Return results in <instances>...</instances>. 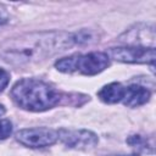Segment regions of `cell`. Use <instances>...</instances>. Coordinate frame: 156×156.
Masks as SVG:
<instances>
[{
  "mask_svg": "<svg viewBox=\"0 0 156 156\" xmlns=\"http://www.w3.org/2000/svg\"><path fill=\"white\" fill-rule=\"evenodd\" d=\"M119 41L127 43L128 46L155 48V29L152 26L138 24L121 35Z\"/></svg>",
  "mask_w": 156,
  "mask_h": 156,
  "instance_id": "5",
  "label": "cell"
},
{
  "mask_svg": "<svg viewBox=\"0 0 156 156\" xmlns=\"http://www.w3.org/2000/svg\"><path fill=\"white\" fill-rule=\"evenodd\" d=\"M150 99V91L141 85H130L126 88L123 104L128 107H138L147 102Z\"/></svg>",
  "mask_w": 156,
  "mask_h": 156,
  "instance_id": "8",
  "label": "cell"
},
{
  "mask_svg": "<svg viewBox=\"0 0 156 156\" xmlns=\"http://www.w3.org/2000/svg\"><path fill=\"white\" fill-rule=\"evenodd\" d=\"M77 58L78 55H72L65 58H61L58 61H56L55 67L63 73H72L74 71H77Z\"/></svg>",
  "mask_w": 156,
  "mask_h": 156,
  "instance_id": "10",
  "label": "cell"
},
{
  "mask_svg": "<svg viewBox=\"0 0 156 156\" xmlns=\"http://www.w3.org/2000/svg\"><path fill=\"white\" fill-rule=\"evenodd\" d=\"M10 82V74L7 71H5L4 68H0V93L7 87Z\"/></svg>",
  "mask_w": 156,
  "mask_h": 156,
  "instance_id": "14",
  "label": "cell"
},
{
  "mask_svg": "<svg viewBox=\"0 0 156 156\" xmlns=\"http://www.w3.org/2000/svg\"><path fill=\"white\" fill-rule=\"evenodd\" d=\"M12 133V124L9 119L0 121V140L6 139Z\"/></svg>",
  "mask_w": 156,
  "mask_h": 156,
  "instance_id": "12",
  "label": "cell"
},
{
  "mask_svg": "<svg viewBox=\"0 0 156 156\" xmlns=\"http://www.w3.org/2000/svg\"><path fill=\"white\" fill-rule=\"evenodd\" d=\"M127 143H128L129 145H132L133 147L138 149V150L147 147V145L145 144V140H144V139H143L140 135H132V136H130V138L127 140Z\"/></svg>",
  "mask_w": 156,
  "mask_h": 156,
  "instance_id": "13",
  "label": "cell"
},
{
  "mask_svg": "<svg viewBox=\"0 0 156 156\" xmlns=\"http://www.w3.org/2000/svg\"><path fill=\"white\" fill-rule=\"evenodd\" d=\"M73 40H74V44L78 43V44H88V43H91L94 40V37H93V33L88 29H83L80 32H78L77 34L73 35Z\"/></svg>",
  "mask_w": 156,
  "mask_h": 156,
  "instance_id": "11",
  "label": "cell"
},
{
  "mask_svg": "<svg viewBox=\"0 0 156 156\" xmlns=\"http://www.w3.org/2000/svg\"><path fill=\"white\" fill-rule=\"evenodd\" d=\"M110 65L108 55L105 52H90L87 55H78L77 71L85 76H94L102 72Z\"/></svg>",
  "mask_w": 156,
  "mask_h": 156,
  "instance_id": "6",
  "label": "cell"
},
{
  "mask_svg": "<svg viewBox=\"0 0 156 156\" xmlns=\"http://www.w3.org/2000/svg\"><path fill=\"white\" fill-rule=\"evenodd\" d=\"M58 138L68 146L73 149H87L93 147L98 144V136L90 130L78 129V130H66L61 129L58 133Z\"/></svg>",
  "mask_w": 156,
  "mask_h": 156,
  "instance_id": "7",
  "label": "cell"
},
{
  "mask_svg": "<svg viewBox=\"0 0 156 156\" xmlns=\"http://www.w3.org/2000/svg\"><path fill=\"white\" fill-rule=\"evenodd\" d=\"M4 113H5V107H4L2 105H0V117H1Z\"/></svg>",
  "mask_w": 156,
  "mask_h": 156,
  "instance_id": "16",
  "label": "cell"
},
{
  "mask_svg": "<svg viewBox=\"0 0 156 156\" xmlns=\"http://www.w3.org/2000/svg\"><path fill=\"white\" fill-rule=\"evenodd\" d=\"M9 21V12L4 5L0 4V26L5 24Z\"/></svg>",
  "mask_w": 156,
  "mask_h": 156,
  "instance_id": "15",
  "label": "cell"
},
{
  "mask_svg": "<svg viewBox=\"0 0 156 156\" xmlns=\"http://www.w3.org/2000/svg\"><path fill=\"white\" fill-rule=\"evenodd\" d=\"M119 156H130V155H119Z\"/></svg>",
  "mask_w": 156,
  "mask_h": 156,
  "instance_id": "17",
  "label": "cell"
},
{
  "mask_svg": "<svg viewBox=\"0 0 156 156\" xmlns=\"http://www.w3.org/2000/svg\"><path fill=\"white\" fill-rule=\"evenodd\" d=\"M16 138L21 144L28 147H44L55 144L56 140L58 139V134L54 129L45 127H37V128H27L17 132Z\"/></svg>",
  "mask_w": 156,
  "mask_h": 156,
  "instance_id": "4",
  "label": "cell"
},
{
  "mask_svg": "<svg viewBox=\"0 0 156 156\" xmlns=\"http://www.w3.org/2000/svg\"><path fill=\"white\" fill-rule=\"evenodd\" d=\"M108 55L119 62L126 63H151L154 65L156 58L155 48H143V46H118L111 48Z\"/></svg>",
  "mask_w": 156,
  "mask_h": 156,
  "instance_id": "3",
  "label": "cell"
},
{
  "mask_svg": "<svg viewBox=\"0 0 156 156\" xmlns=\"http://www.w3.org/2000/svg\"><path fill=\"white\" fill-rule=\"evenodd\" d=\"M124 91L126 88L121 83H110L98 93V96L106 104H116L123 99Z\"/></svg>",
  "mask_w": 156,
  "mask_h": 156,
  "instance_id": "9",
  "label": "cell"
},
{
  "mask_svg": "<svg viewBox=\"0 0 156 156\" xmlns=\"http://www.w3.org/2000/svg\"><path fill=\"white\" fill-rule=\"evenodd\" d=\"M74 44L73 34L65 32H41L26 34L7 41L2 48V57L13 65L38 62Z\"/></svg>",
  "mask_w": 156,
  "mask_h": 156,
  "instance_id": "1",
  "label": "cell"
},
{
  "mask_svg": "<svg viewBox=\"0 0 156 156\" xmlns=\"http://www.w3.org/2000/svg\"><path fill=\"white\" fill-rule=\"evenodd\" d=\"M11 98L23 110L41 112L55 107L61 100V94L43 80L23 78L12 87Z\"/></svg>",
  "mask_w": 156,
  "mask_h": 156,
  "instance_id": "2",
  "label": "cell"
}]
</instances>
